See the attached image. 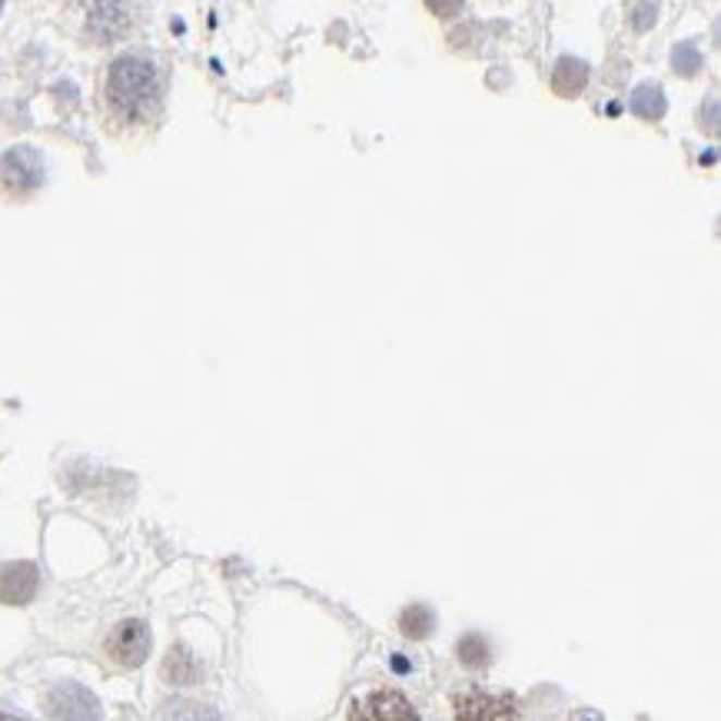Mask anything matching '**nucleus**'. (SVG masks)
<instances>
[{
    "label": "nucleus",
    "instance_id": "nucleus-1",
    "mask_svg": "<svg viewBox=\"0 0 721 721\" xmlns=\"http://www.w3.org/2000/svg\"><path fill=\"white\" fill-rule=\"evenodd\" d=\"M107 103L126 123H144L160 107V71L140 53H123L107 71Z\"/></svg>",
    "mask_w": 721,
    "mask_h": 721
},
{
    "label": "nucleus",
    "instance_id": "nucleus-2",
    "mask_svg": "<svg viewBox=\"0 0 721 721\" xmlns=\"http://www.w3.org/2000/svg\"><path fill=\"white\" fill-rule=\"evenodd\" d=\"M44 183V157L34 147H14L0 157V196L27 200Z\"/></svg>",
    "mask_w": 721,
    "mask_h": 721
},
{
    "label": "nucleus",
    "instance_id": "nucleus-3",
    "mask_svg": "<svg viewBox=\"0 0 721 721\" xmlns=\"http://www.w3.org/2000/svg\"><path fill=\"white\" fill-rule=\"evenodd\" d=\"M350 721H419V711L396 688H372L353 698Z\"/></svg>",
    "mask_w": 721,
    "mask_h": 721
},
{
    "label": "nucleus",
    "instance_id": "nucleus-4",
    "mask_svg": "<svg viewBox=\"0 0 721 721\" xmlns=\"http://www.w3.org/2000/svg\"><path fill=\"white\" fill-rule=\"evenodd\" d=\"M455 721H518V701L505 692H463L452 705Z\"/></svg>",
    "mask_w": 721,
    "mask_h": 721
},
{
    "label": "nucleus",
    "instance_id": "nucleus-5",
    "mask_svg": "<svg viewBox=\"0 0 721 721\" xmlns=\"http://www.w3.org/2000/svg\"><path fill=\"white\" fill-rule=\"evenodd\" d=\"M150 645H154L150 625L140 622V619H126V622H120V625L107 635V645H103V648H107V655H110V662H117L120 669H137V665L147 662Z\"/></svg>",
    "mask_w": 721,
    "mask_h": 721
},
{
    "label": "nucleus",
    "instance_id": "nucleus-6",
    "mask_svg": "<svg viewBox=\"0 0 721 721\" xmlns=\"http://www.w3.org/2000/svg\"><path fill=\"white\" fill-rule=\"evenodd\" d=\"M47 711L53 721H103L100 701L94 698V692H87L77 682H63V685L50 688Z\"/></svg>",
    "mask_w": 721,
    "mask_h": 721
},
{
    "label": "nucleus",
    "instance_id": "nucleus-7",
    "mask_svg": "<svg viewBox=\"0 0 721 721\" xmlns=\"http://www.w3.org/2000/svg\"><path fill=\"white\" fill-rule=\"evenodd\" d=\"M40 572L34 562H11L0 569V602L4 606H27L37 596Z\"/></svg>",
    "mask_w": 721,
    "mask_h": 721
},
{
    "label": "nucleus",
    "instance_id": "nucleus-8",
    "mask_svg": "<svg viewBox=\"0 0 721 721\" xmlns=\"http://www.w3.org/2000/svg\"><path fill=\"white\" fill-rule=\"evenodd\" d=\"M87 27H90V34H94L100 44H110V40H117L120 34H126L130 17H126V11L117 8V4H94Z\"/></svg>",
    "mask_w": 721,
    "mask_h": 721
},
{
    "label": "nucleus",
    "instance_id": "nucleus-9",
    "mask_svg": "<svg viewBox=\"0 0 721 721\" xmlns=\"http://www.w3.org/2000/svg\"><path fill=\"white\" fill-rule=\"evenodd\" d=\"M163 679L170 685H196L204 679V669H200V662L193 659L190 648L176 645V648H170L167 662H163Z\"/></svg>",
    "mask_w": 721,
    "mask_h": 721
},
{
    "label": "nucleus",
    "instance_id": "nucleus-10",
    "mask_svg": "<svg viewBox=\"0 0 721 721\" xmlns=\"http://www.w3.org/2000/svg\"><path fill=\"white\" fill-rule=\"evenodd\" d=\"M585 84H588V68H585L582 60L562 57V60L555 63V71H552V90H555L559 97H575V94L585 90Z\"/></svg>",
    "mask_w": 721,
    "mask_h": 721
},
{
    "label": "nucleus",
    "instance_id": "nucleus-11",
    "mask_svg": "<svg viewBox=\"0 0 721 721\" xmlns=\"http://www.w3.org/2000/svg\"><path fill=\"white\" fill-rule=\"evenodd\" d=\"M455 651H459V662H463L466 669H486L492 662V648L479 632H469V635L459 638Z\"/></svg>",
    "mask_w": 721,
    "mask_h": 721
},
{
    "label": "nucleus",
    "instance_id": "nucleus-12",
    "mask_svg": "<svg viewBox=\"0 0 721 721\" xmlns=\"http://www.w3.org/2000/svg\"><path fill=\"white\" fill-rule=\"evenodd\" d=\"M432 628H436V615H432L429 606H410V609H403V615H400V632H403L406 638H429Z\"/></svg>",
    "mask_w": 721,
    "mask_h": 721
},
{
    "label": "nucleus",
    "instance_id": "nucleus-13",
    "mask_svg": "<svg viewBox=\"0 0 721 721\" xmlns=\"http://www.w3.org/2000/svg\"><path fill=\"white\" fill-rule=\"evenodd\" d=\"M632 110L645 120H659L665 113V100H662V90L659 87H638L635 97H632Z\"/></svg>",
    "mask_w": 721,
    "mask_h": 721
},
{
    "label": "nucleus",
    "instance_id": "nucleus-14",
    "mask_svg": "<svg viewBox=\"0 0 721 721\" xmlns=\"http://www.w3.org/2000/svg\"><path fill=\"white\" fill-rule=\"evenodd\" d=\"M173 721H223L210 705H196V701H176L170 705Z\"/></svg>",
    "mask_w": 721,
    "mask_h": 721
},
{
    "label": "nucleus",
    "instance_id": "nucleus-15",
    "mask_svg": "<svg viewBox=\"0 0 721 721\" xmlns=\"http://www.w3.org/2000/svg\"><path fill=\"white\" fill-rule=\"evenodd\" d=\"M0 721H24V718H14V714H4V711H0Z\"/></svg>",
    "mask_w": 721,
    "mask_h": 721
},
{
    "label": "nucleus",
    "instance_id": "nucleus-16",
    "mask_svg": "<svg viewBox=\"0 0 721 721\" xmlns=\"http://www.w3.org/2000/svg\"><path fill=\"white\" fill-rule=\"evenodd\" d=\"M0 11H4V4H0Z\"/></svg>",
    "mask_w": 721,
    "mask_h": 721
}]
</instances>
